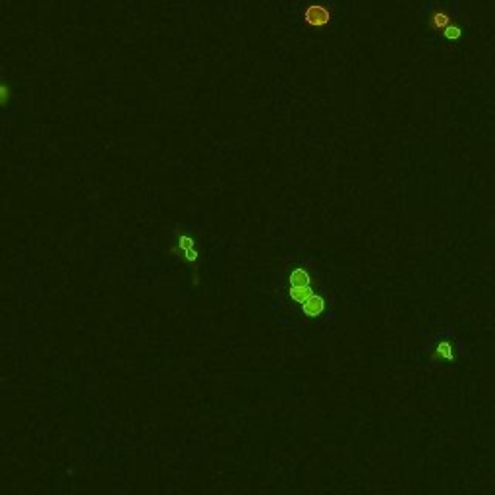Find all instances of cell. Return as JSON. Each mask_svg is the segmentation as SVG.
Returning <instances> with one entry per match:
<instances>
[{
    "instance_id": "obj_1",
    "label": "cell",
    "mask_w": 495,
    "mask_h": 495,
    "mask_svg": "<svg viewBox=\"0 0 495 495\" xmlns=\"http://www.w3.org/2000/svg\"><path fill=\"white\" fill-rule=\"evenodd\" d=\"M290 294L300 304L313 294L309 286V275L304 269H294V273L290 277Z\"/></svg>"
},
{
    "instance_id": "obj_2",
    "label": "cell",
    "mask_w": 495,
    "mask_h": 495,
    "mask_svg": "<svg viewBox=\"0 0 495 495\" xmlns=\"http://www.w3.org/2000/svg\"><path fill=\"white\" fill-rule=\"evenodd\" d=\"M302 309H304L306 316L316 318V316H319V313L325 309V300L319 296V294H311V296L306 298V300L302 302Z\"/></svg>"
},
{
    "instance_id": "obj_3",
    "label": "cell",
    "mask_w": 495,
    "mask_h": 495,
    "mask_svg": "<svg viewBox=\"0 0 495 495\" xmlns=\"http://www.w3.org/2000/svg\"><path fill=\"white\" fill-rule=\"evenodd\" d=\"M306 20L311 25H323L329 22V10L325 6H309L306 10Z\"/></svg>"
},
{
    "instance_id": "obj_4",
    "label": "cell",
    "mask_w": 495,
    "mask_h": 495,
    "mask_svg": "<svg viewBox=\"0 0 495 495\" xmlns=\"http://www.w3.org/2000/svg\"><path fill=\"white\" fill-rule=\"evenodd\" d=\"M180 246H182V250L186 253V257L190 261H196V257H198V253L194 252V248H192V240L186 238V236H182V240H180Z\"/></svg>"
},
{
    "instance_id": "obj_5",
    "label": "cell",
    "mask_w": 495,
    "mask_h": 495,
    "mask_svg": "<svg viewBox=\"0 0 495 495\" xmlns=\"http://www.w3.org/2000/svg\"><path fill=\"white\" fill-rule=\"evenodd\" d=\"M431 22H433V25H437V27L447 29V27H449V16L443 14V12H435V14L431 16Z\"/></svg>"
},
{
    "instance_id": "obj_6",
    "label": "cell",
    "mask_w": 495,
    "mask_h": 495,
    "mask_svg": "<svg viewBox=\"0 0 495 495\" xmlns=\"http://www.w3.org/2000/svg\"><path fill=\"white\" fill-rule=\"evenodd\" d=\"M437 350H439V354H443V358H451V346L447 342H441Z\"/></svg>"
}]
</instances>
